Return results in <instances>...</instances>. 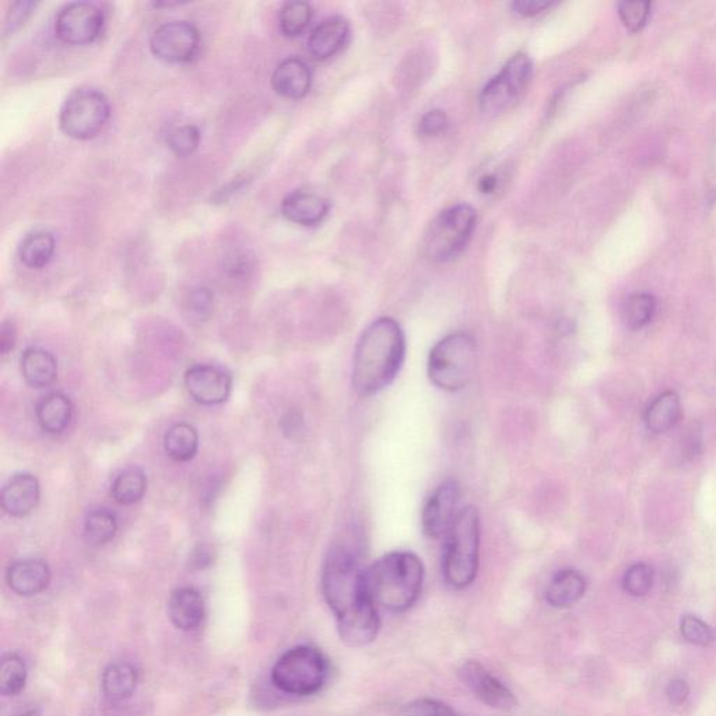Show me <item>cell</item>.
Wrapping results in <instances>:
<instances>
[{"label": "cell", "instance_id": "1", "mask_svg": "<svg viewBox=\"0 0 716 716\" xmlns=\"http://www.w3.org/2000/svg\"><path fill=\"white\" fill-rule=\"evenodd\" d=\"M322 593L338 620L340 640L361 648L377 640L381 619L365 585V570L352 550L336 546L322 570Z\"/></svg>", "mask_w": 716, "mask_h": 716}, {"label": "cell", "instance_id": "2", "mask_svg": "<svg viewBox=\"0 0 716 716\" xmlns=\"http://www.w3.org/2000/svg\"><path fill=\"white\" fill-rule=\"evenodd\" d=\"M405 357L403 329L393 318H378L361 333L354 350V391L364 398L384 391L398 377Z\"/></svg>", "mask_w": 716, "mask_h": 716}, {"label": "cell", "instance_id": "3", "mask_svg": "<svg viewBox=\"0 0 716 716\" xmlns=\"http://www.w3.org/2000/svg\"><path fill=\"white\" fill-rule=\"evenodd\" d=\"M424 575L423 561L417 554L393 551L365 570V585L378 610L402 613L419 600Z\"/></svg>", "mask_w": 716, "mask_h": 716}, {"label": "cell", "instance_id": "4", "mask_svg": "<svg viewBox=\"0 0 716 716\" xmlns=\"http://www.w3.org/2000/svg\"><path fill=\"white\" fill-rule=\"evenodd\" d=\"M445 542V581L454 589H465L475 582L479 571L480 515L472 505L462 508Z\"/></svg>", "mask_w": 716, "mask_h": 716}, {"label": "cell", "instance_id": "5", "mask_svg": "<svg viewBox=\"0 0 716 716\" xmlns=\"http://www.w3.org/2000/svg\"><path fill=\"white\" fill-rule=\"evenodd\" d=\"M477 347L468 333L445 336L428 354L427 374L431 384L445 392H458L476 374Z\"/></svg>", "mask_w": 716, "mask_h": 716}, {"label": "cell", "instance_id": "6", "mask_svg": "<svg viewBox=\"0 0 716 716\" xmlns=\"http://www.w3.org/2000/svg\"><path fill=\"white\" fill-rule=\"evenodd\" d=\"M328 676V661L311 645H297L284 652L270 673L273 686L291 697L314 696L324 689Z\"/></svg>", "mask_w": 716, "mask_h": 716}, {"label": "cell", "instance_id": "7", "mask_svg": "<svg viewBox=\"0 0 716 716\" xmlns=\"http://www.w3.org/2000/svg\"><path fill=\"white\" fill-rule=\"evenodd\" d=\"M476 223L477 213L472 206L459 203L449 207L428 226L424 235V252L431 261H451L469 244Z\"/></svg>", "mask_w": 716, "mask_h": 716}, {"label": "cell", "instance_id": "8", "mask_svg": "<svg viewBox=\"0 0 716 716\" xmlns=\"http://www.w3.org/2000/svg\"><path fill=\"white\" fill-rule=\"evenodd\" d=\"M111 117L110 101L100 90L79 87L70 91L59 112V128L70 139L90 140L100 135Z\"/></svg>", "mask_w": 716, "mask_h": 716}, {"label": "cell", "instance_id": "9", "mask_svg": "<svg viewBox=\"0 0 716 716\" xmlns=\"http://www.w3.org/2000/svg\"><path fill=\"white\" fill-rule=\"evenodd\" d=\"M532 76V59L525 54L512 56L501 72L484 86L480 94V110L486 115H500L511 110L528 89Z\"/></svg>", "mask_w": 716, "mask_h": 716}, {"label": "cell", "instance_id": "10", "mask_svg": "<svg viewBox=\"0 0 716 716\" xmlns=\"http://www.w3.org/2000/svg\"><path fill=\"white\" fill-rule=\"evenodd\" d=\"M104 20L103 10L93 3H68L56 16L55 34L66 45L93 44L103 33Z\"/></svg>", "mask_w": 716, "mask_h": 716}, {"label": "cell", "instance_id": "11", "mask_svg": "<svg viewBox=\"0 0 716 716\" xmlns=\"http://www.w3.org/2000/svg\"><path fill=\"white\" fill-rule=\"evenodd\" d=\"M200 33L189 21H170L154 31L150 49L157 59L166 63H186L198 54Z\"/></svg>", "mask_w": 716, "mask_h": 716}, {"label": "cell", "instance_id": "12", "mask_svg": "<svg viewBox=\"0 0 716 716\" xmlns=\"http://www.w3.org/2000/svg\"><path fill=\"white\" fill-rule=\"evenodd\" d=\"M461 486L454 479L445 480L428 497L421 511V529L430 539L447 536L459 514Z\"/></svg>", "mask_w": 716, "mask_h": 716}, {"label": "cell", "instance_id": "13", "mask_svg": "<svg viewBox=\"0 0 716 716\" xmlns=\"http://www.w3.org/2000/svg\"><path fill=\"white\" fill-rule=\"evenodd\" d=\"M462 682L483 704L493 710L511 712L517 708L514 693L498 677L489 672L482 663L468 661L459 669Z\"/></svg>", "mask_w": 716, "mask_h": 716}, {"label": "cell", "instance_id": "14", "mask_svg": "<svg viewBox=\"0 0 716 716\" xmlns=\"http://www.w3.org/2000/svg\"><path fill=\"white\" fill-rule=\"evenodd\" d=\"M233 379L226 371L214 365L200 364L185 374V388L200 405H221L231 393Z\"/></svg>", "mask_w": 716, "mask_h": 716}, {"label": "cell", "instance_id": "15", "mask_svg": "<svg viewBox=\"0 0 716 716\" xmlns=\"http://www.w3.org/2000/svg\"><path fill=\"white\" fill-rule=\"evenodd\" d=\"M0 501L3 511L10 517H27L40 501V483L37 477L30 473L14 475L3 487Z\"/></svg>", "mask_w": 716, "mask_h": 716}, {"label": "cell", "instance_id": "16", "mask_svg": "<svg viewBox=\"0 0 716 716\" xmlns=\"http://www.w3.org/2000/svg\"><path fill=\"white\" fill-rule=\"evenodd\" d=\"M329 209L328 200L303 189L289 193L282 202L283 216L291 223L304 227L318 226L328 216Z\"/></svg>", "mask_w": 716, "mask_h": 716}, {"label": "cell", "instance_id": "17", "mask_svg": "<svg viewBox=\"0 0 716 716\" xmlns=\"http://www.w3.org/2000/svg\"><path fill=\"white\" fill-rule=\"evenodd\" d=\"M350 26L340 16L322 20L308 38V52L317 61H328L339 54L349 40Z\"/></svg>", "mask_w": 716, "mask_h": 716}, {"label": "cell", "instance_id": "18", "mask_svg": "<svg viewBox=\"0 0 716 716\" xmlns=\"http://www.w3.org/2000/svg\"><path fill=\"white\" fill-rule=\"evenodd\" d=\"M168 616L178 630L186 633L196 631L205 620V600L200 592L191 586L179 588L171 593L168 600Z\"/></svg>", "mask_w": 716, "mask_h": 716}, {"label": "cell", "instance_id": "19", "mask_svg": "<svg viewBox=\"0 0 716 716\" xmlns=\"http://www.w3.org/2000/svg\"><path fill=\"white\" fill-rule=\"evenodd\" d=\"M312 72L303 59L287 58L275 69L272 75V87L280 97L289 100H301L310 93Z\"/></svg>", "mask_w": 716, "mask_h": 716}, {"label": "cell", "instance_id": "20", "mask_svg": "<svg viewBox=\"0 0 716 716\" xmlns=\"http://www.w3.org/2000/svg\"><path fill=\"white\" fill-rule=\"evenodd\" d=\"M6 582L17 595H40L51 584V570L44 561L33 558L16 561L6 572Z\"/></svg>", "mask_w": 716, "mask_h": 716}, {"label": "cell", "instance_id": "21", "mask_svg": "<svg viewBox=\"0 0 716 716\" xmlns=\"http://www.w3.org/2000/svg\"><path fill=\"white\" fill-rule=\"evenodd\" d=\"M138 683V669L125 661L110 663L101 677V689L111 703H122L131 698L138 689Z\"/></svg>", "mask_w": 716, "mask_h": 716}, {"label": "cell", "instance_id": "22", "mask_svg": "<svg viewBox=\"0 0 716 716\" xmlns=\"http://www.w3.org/2000/svg\"><path fill=\"white\" fill-rule=\"evenodd\" d=\"M586 592V581L584 575L577 570L558 571L546 588V600L550 606L556 609H568L577 605L579 600L584 598Z\"/></svg>", "mask_w": 716, "mask_h": 716}, {"label": "cell", "instance_id": "23", "mask_svg": "<svg viewBox=\"0 0 716 716\" xmlns=\"http://www.w3.org/2000/svg\"><path fill=\"white\" fill-rule=\"evenodd\" d=\"M21 374L31 388H48L58 377V363L51 353L30 347L21 356Z\"/></svg>", "mask_w": 716, "mask_h": 716}, {"label": "cell", "instance_id": "24", "mask_svg": "<svg viewBox=\"0 0 716 716\" xmlns=\"http://www.w3.org/2000/svg\"><path fill=\"white\" fill-rule=\"evenodd\" d=\"M38 424L45 433L61 434L69 427L73 417V405L68 396L62 393H51L38 402L37 409Z\"/></svg>", "mask_w": 716, "mask_h": 716}, {"label": "cell", "instance_id": "25", "mask_svg": "<svg viewBox=\"0 0 716 716\" xmlns=\"http://www.w3.org/2000/svg\"><path fill=\"white\" fill-rule=\"evenodd\" d=\"M682 416V403L679 395L666 391L656 396L645 413V424L651 433L663 434L672 430Z\"/></svg>", "mask_w": 716, "mask_h": 716}, {"label": "cell", "instance_id": "26", "mask_svg": "<svg viewBox=\"0 0 716 716\" xmlns=\"http://www.w3.org/2000/svg\"><path fill=\"white\" fill-rule=\"evenodd\" d=\"M56 242L47 230H34L21 240L17 254L21 263L30 269H44L54 258Z\"/></svg>", "mask_w": 716, "mask_h": 716}, {"label": "cell", "instance_id": "27", "mask_svg": "<svg viewBox=\"0 0 716 716\" xmlns=\"http://www.w3.org/2000/svg\"><path fill=\"white\" fill-rule=\"evenodd\" d=\"M164 449L174 461H191L198 454V431L191 424H175L167 431L166 437H164Z\"/></svg>", "mask_w": 716, "mask_h": 716}, {"label": "cell", "instance_id": "28", "mask_svg": "<svg viewBox=\"0 0 716 716\" xmlns=\"http://www.w3.org/2000/svg\"><path fill=\"white\" fill-rule=\"evenodd\" d=\"M147 477L139 468H129L117 476L111 487V496L121 505L139 503L145 497Z\"/></svg>", "mask_w": 716, "mask_h": 716}, {"label": "cell", "instance_id": "29", "mask_svg": "<svg viewBox=\"0 0 716 716\" xmlns=\"http://www.w3.org/2000/svg\"><path fill=\"white\" fill-rule=\"evenodd\" d=\"M118 522L111 511L98 508L87 515L84 521V539L91 546H104L117 535Z\"/></svg>", "mask_w": 716, "mask_h": 716}, {"label": "cell", "instance_id": "30", "mask_svg": "<svg viewBox=\"0 0 716 716\" xmlns=\"http://www.w3.org/2000/svg\"><path fill=\"white\" fill-rule=\"evenodd\" d=\"M312 7L307 2H286L280 9L279 26L284 37L296 38L307 30L312 20Z\"/></svg>", "mask_w": 716, "mask_h": 716}, {"label": "cell", "instance_id": "31", "mask_svg": "<svg viewBox=\"0 0 716 716\" xmlns=\"http://www.w3.org/2000/svg\"><path fill=\"white\" fill-rule=\"evenodd\" d=\"M27 683V666L16 654L3 655L0 662V691L5 697H14Z\"/></svg>", "mask_w": 716, "mask_h": 716}, {"label": "cell", "instance_id": "32", "mask_svg": "<svg viewBox=\"0 0 716 716\" xmlns=\"http://www.w3.org/2000/svg\"><path fill=\"white\" fill-rule=\"evenodd\" d=\"M655 310L656 301L651 294H633V296L628 298L626 311H624L627 325L630 326L631 329H634V331L644 328V326H647L649 322L652 321V318H654Z\"/></svg>", "mask_w": 716, "mask_h": 716}, {"label": "cell", "instance_id": "33", "mask_svg": "<svg viewBox=\"0 0 716 716\" xmlns=\"http://www.w3.org/2000/svg\"><path fill=\"white\" fill-rule=\"evenodd\" d=\"M200 132L195 125L186 124L173 129L167 136L168 147L178 157H189L198 150Z\"/></svg>", "mask_w": 716, "mask_h": 716}, {"label": "cell", "instance_id": "34", "mask_svg": "<svg viewBox=\"0 0 716 716\" xmlns=\"http://www.w3.org/2000/svg\"><path fill=\"white\" fill-rule=\"evenodd\" d=\"M654 585V571L648 564L638 563L628 568L623 578V588L628 595L640 598L647 595Z\"/></svg>", "mask_w": 716, "mask_h": 716}, {"label": "cell", "instance_id": "35", "mask_svg": "<svg viewBox=\"0 0 716 716\" xmlns=\"http://www.w3.org/2000/svg\"><path fill=\"white\" fill-rule=\"evenodd\" d=\"M649 14H651V3L644 0L619 3L620 19L631 33H638L647 26Z\"/></svg>", "mask_w": 716, "mask_h": 716}, {"label": "cell", "instance_id": "36", "mask_svg": "<svg viewBox=\"0 0 716 716\" xmlns=\"http://www.w3.org/2000/svg\"><path fill=\"white\" fill-rule=\"evenodd\" d=\"M680 631L684 640L698 647H708L714 642V631L705 621L693 614H686L680 621Z\"/></svg>", "mask_w": 716, "mask_h": 716}, {"label": "cell", "instance_id": "37", "mask_svg": "<svg viewBox=\"0 0 716 716\" xmlns=\"http://www.w3.org/2000/svg\"><path fill=\"white\" fill-rule=\"evenodd\" d=\"M400 714L402 716H463L448 704L431 700V698H420V700L406 704Z\"/></svg>", "mask_w": 716, "mask_h": 716}, {"label": "cell", "instance_id": "38", "mask_svg": "<svg viewBox=\"0 0 716 716\" xmlns=\"http://www.w3.org/2000/svg\"><path fill=\"white\" fill-rule=\"evenodd\" d=\"M38 2H31V0H20V2H14L10 6L9 12L6 14L5 20V35H12L16 33L21 26L26 24V21L30 19L31 14L37 9Z\"/></svg>", "mask_w": 716, "mask_h": 716}, {"label": "cell", "instance_id": "39", "mask_svg": "<svg viewBox=\"0 0 716 716\" xmlns=\"http://www.w3.org/2000/svg\"><path fill=\"white\" fill-rule=\"evenodd\" d=\"M213 293L206 287H199V289L193 290L191 297H189V310H191L193 317H196L202 321L207 319L212 314L213 310Z\"/></svg>", "mask_w": 716, "mask_h": 716}, {"label": "cell", "instance_id": "40", "mask_svg": "<svg viewBox=\"0 0 716 716\" xmlns=\"http://www.w3.org/2000/svg\"><path fill=\"white\" fill-rule=\"evenodd\" d=\"M448 125L447 114L441 110H433L421 118L420 133L424 136H438L447 131Z\"/></svg>", "mask_w": 716, "mask_h": 716}, {"label": "cell", "instance_id": "41", "mask_svg": "<svg viewBox=\"0 0 716 716\" xmlns=\"http://www.w3.org/2000/svg\"><path fill=\"white\" fill-rule=\"evenodd\" d=\"M553 5V2H544V0H518V2L512 3V9L518 16L532 17Z\"/></svg>", "mask_w": 716, "mask_h": 716}, {"label": "cell", "instance_id": "42", "mask_svg": "<svg viewBox=\"0 0 716 716\" xmlns=\"http://www.w3.org/2000/svg\"><path fill=\"white\" fill-rule=\"evenodd\" d=\"M666 696H668L670 703L673 705H683L689 700V684L683 679L672 680L666 687Z\"/></svg>", "mask_w": 716, "mask_h": 716}, {"label": "cell", "instance_id": "43", "mask_svg": "<svg viewBox=\"0 0 716 716\" xmlns=\"http://www.w3.org/2000/svg\"><path fill=\"white\" fill-rule=\"evenodd\" d=\"M214 560L213 551L207 546H198L192 551L191 557H189V567L192 570H205L210 567Z\"/></svg>", "mask_w": 716, "mask_h": 716}, {"label": "cell", "instance_id": "44", "mask_svg": "<svg viewBox=\"0 0 716 716\" xmlns=\"http://www.w3.org/2000/svg\"><path fill=\"white\" fill-rule=\"evenodd\" d=\"M16 345V328H14L13 322H3L2 329H0V350L2 354H7L10 350H13Z\"/></svg>", "mask_w": 716, "mask_h": 716}, {"label": "cell", "instance_id": "45", "mask_svg": "<svg viewBox=\"0 0 716 716\" xmlns=\"http://www.w3.org/2000/svg\"><path fill=\"white\" fill-rule=\"evenodd\" d=\"M496 185V178H494L493 175H489V177H484L482 181H480L479 189L480 192L491 193L496 189Z\"/></svg>", "mask_w": 716, "mask_h": 716}, {"label": "cell", "instance_id": "46", "mask_svg": "<svg viewBox=\"0 0 716 716\" xmlns=\"http://www.w3.org/2000/svg\"><path fill=\"white\" fill-rule=\"evenodd\" d=\"M182 3L179 2H164V3H153V6L156 7V9H161V7H175V6H181Z\"/></svg>", "mask_w": 716, "mask_h": 716}, {"label": "cell", "instance_id": "47", "mask_svg": "<svg viewBox=\"0 0 716 716\" xmlns=\"http://www.w3.org/2000/svg\"><path fill=\"white\" fill-rule=\"evenodd\" d=\"M20 716H41V715L38 714L37 711H27V712H24V714L20 715Z\"/></svg>", "mask_w": 716, "mask_h": 716}]
</instances>
